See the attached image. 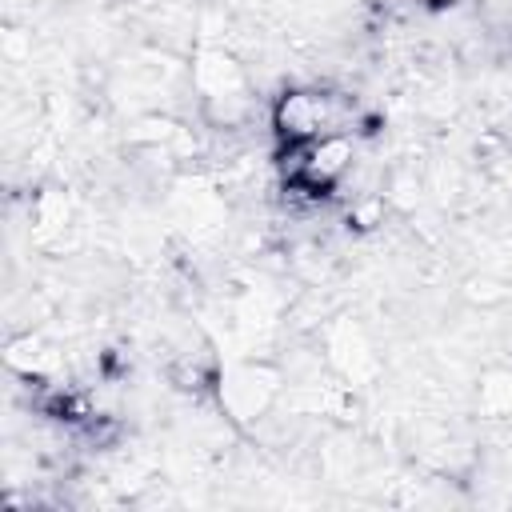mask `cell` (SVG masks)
<instances>
[{
  "label": "cell",
  "instance_id": "6da1fadb",
  "mask_svg": "<svg viewBox=\"0 0 512 512\" xmlns=\"http://www.w3.org/2000/svg\"><path fill=\"white\" fill-rule=\"evenodd\" d=\"M352 100L336 92H316V88H292L276 104V128L288 144L300 140H324V136H348L352 128Z\"/></svg>",
  "mask_w": 512,
  "mask_h": 512
}]
</instances>
